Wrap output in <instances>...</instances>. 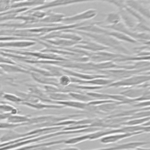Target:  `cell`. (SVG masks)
I'll return each instance as SVG.
<instances>
[{
  "mask_svg": "<svg viewBox=\"0 0 150 150\" xmlns=\"http://www.w3.org/2000/svg\"><path fill=\"white\" fill-rule=\"evenodd\" d=\"M47 96L50 100L53 101H62L72 100L69 93H62V92H56V93H47Z\"/></svg>",
  "mask_w": 150,
  "mask_h": 150,
  "instance_id": "obj_19",
  "label": "cell"
},
{
  "mask_svg": "<svg viewBox=\"0 0 150 150\" xmlns=\"http://www.w3.org/2000/svg\"><path fill=\"white\" fill-rule=\"evenodd\" d=\"M104 34L110 35V36L114 38L115 39H117V40H118L121 42L124 41V42H129V43H138L134 39H133V38H131L130 36H129L128 35H125L122 33L118 32V31L106 29Z\"/></svg>",
  "mask_w": 150,
  "mask_h": 150,
  "instance_id": "obj_16",
  "label": "cell"
},
{
  "mask_svg": "<svg viewBox=\"0 0 150 150\" xmlns=\"http://www.w3.org/2000/svg\"><path fill=\"white\" fill-rule=\"evenodd\" d=\"M73 47L86 50L90 52H96L101 50H106L109 48L103 46L92 40H83L79 43Z\"/></svg>",
  "mask_w": 150,
  "mask_h": 150,
  "instance_id": "obj_8",
  "label": "cell"
},
{
  "mask_svg": "<svg viewBox=\"0 0 150 150\" xmlns=\"http://www.w3.org/2000/svg\"><path fill=\"white\" fill-rule=\"evenodd\" d=\"M149 142H146L145 141H137V142H127L122 144L117 145L113 147L109 148H104L97 149L93 150H129L132 149H135L138 147H140L142 145L148 144Z\"/></svg>",
  "mask_w": 150,
  "mask_h": 150,
  "instance_id": "obj_12",
  "label": "cell"
},
{
  "mask_svg": "<svg viewBox=\"0 0 150 150\" xmlns=\"http://www.w3.org/2000/svg\"><path fill=\"white\" fill-rule=\"evenodd\" d=\"M21 105L29 107L30 108L36 109V110H43V109H49V108H63L64 107L62 105L56 104H50V103H45L42 102L38 103H28L26 101H22L20 104Z\"/></svg>",
  "mask_w": 150,
  "mask_h": 150,
  "instance_id": "obj_15",
  "label": "cell"
},
{
  "mask_svg": "<svg viewBox=\"0 0 150 150\" xmlns=\"http://www.w3.org/2000/svg\"><path fill=\"white\" fill-rule=\"evenodd\" d=\"M149 71V67L140 69H110L97 71L100 74L107 76L109 78L114 77L118 80L128 77L135 74L143 73ZM111 79V78H110Z\"/></svg>",
  "mask_w": 150,
  "mask_h": 150,
  "instance_id": "obj_3",
  "label": "cell"
},
{
  "mask_svg": "<svg viewBox=\"0 0 150 150\" xmlns=\"http://www.w3.org/2000/svg\"><path fill=\"white\" fill-rule=\"evenodd\" d=\"M12 0H5V1L6 2H9L10 1H11Z\"/></svg>",
  "mask_w": 150,
  "mask_h": 150,
  "instance_id": "obj_29",
  "label": "cell"
},
{
  "mask_svg": "<svg viewBox=\"0 0 150 150\" xmlns=\"http://www.w3.org/2000/svg\"><path fill=\"white\" fill-rule=\"evenodd\" d=\"M0 66L5 71L8 73H22L29 74L30 72L25 69L23 66L19 67L14 64H0Z\"/></svg>",
  "mask_w": 150,
  "mask_h": 150,
  "instance_id": "obj_18",
  "label": "cell"
},
{
  "mask_svg": "<svg viewBox=\"0 0 150 150\" xmlns=\"http://www.w3.org/2000/svg\"><path fill=\"white\" fill-rule=\"evenodd\" d=\"M66 15L62 13H57L49 11L46 16L39 21V23L45 24H57L62 22L63 19Z\"/></svg>",
  "mask_w": 150,
  "mask_h": 150,
  "instance_id": "obj_10",
  "label": "cell"
},
{
  "mask_svg": "<svg viewBox=\"0 0 150 150\" xmlns=\"http://www.w3.org/2000/svg\"><path fill=\"white\" fill-rule=\"evenodd\" d=\"M30 117L20 114H11L6 120L8 122L12 124H23L28 122ZM28 125V124H27Z\"/></svg>",
  "mask_w": 150,
  "mask_h": 150,
  "instance_id": "obj_21",
  "label": "cell"
},
{
  "mask_svg": "<svg viewBox=\"0 0 150 150\" xmlns=\"http://www.w3.org/2000/svg\"><path fill=\"white\" fill-rule=\"evenodd\" d=\"M142 133H144V132L142 131H138V132H120V133L111 134L101 138L100 142L105 144L115 143L118 141H120L121 139L129 138L131 137H133L137 135H139Z\"/></svg>",
  "mask_w": 150,
  "mask_h": 150,
  "instance_id": "obj_6",
  "label": "cell"
},
{
  "mask_svg": "<svg viewBox=\"0 0 150 150\" xmlns=\"http://www.w3.org/2000/svg\"><path fill=\"white\" fill-rule=\"evenodd\" d=\"M2 97L8 101L18 104H20L23 101V100L21 97H19L16 94H13L11 93H4L2 96Z\"/></svg>",
  "mask_w": 150,
  "mask_h": 150,
  "instance_id": "obj_24",
  "label": "cell"
},
{
  "mask_svg": "<svg viewBox=\"0 0 150 150\" xmlns=\"http://www.w3.org/2000/svg\"><path fill=\"white\" fill-rule=\"evenodd\" d=\"M125 5L138 12L148 20L149 19V6L143 4L140 0H127L125 1Z\"/></svg>",
  "mask_w": 150,
  "mask_h": 150,
  "instance_id": "obj_7",
  "label": "cell"
},
{
  "mask_svg": "<svg viewBox=\"0 0 150 150\" xmlns=\"http://www.w3.org/2000/svg\"><path fill=\"white\" fill-rule=\"evenodd\" d=\"M69 94L72 100L78 101L87 103L94 100L93 97L88 96L86 92H70Z\"/></svg>",
  "mask_w": 150,
  "mask_h": 150,
  "instance_id": "obj_20",
  "label": "cell"
},
{
  "mask_svg": "<svg viewBox=\"0 0 150 150\" xmlns=\"http://www.w3.org/2000/svg\"><path fill=\"white\" fill-rule=\"evenodd\" d=\"M150 118L149 117H141V118H132L122 124L123 126H137L141 125L145 123L146 122L149 121Z\"/></svg>",
  "mask_w": 150,
  "mask_h": 150,
  "instance_id": "obj_22",
  "label": "cell"
},
{
  "mask_svg": "<svg viewBox=\"0 0 150 150\" xmlns=\"http://www.w3.org/2000/svg\"><path fill=\"white\" fill-rule=\"evenodd\" d=\"M57 150H81L76 147H74V146H70V147H67V148H60Z\"/></svg>",
  "mask_w": 150,
  "mask_h": 150,
  "instance_id": "obj_27",
  "label": "cell"
},
{
  "mask_svg": "<svg viewBox=\"0 0 150 150\" xmlns=\"http://www.w3.org/2000/svg\"><path fill=\"white\" fill-rule=\"evenodd\" d=\"M18 110L13 106L7 104L6 102L0 103V114L2 113H10L11 114H18Z\"/></svg>",
  "mask_w": 150,
  "mask_h": 150,
  "instance_id": "obj_23",
  "label": "cell"
},
{
  "mask_svg": "<svg viewBox=\"0 0 150 150\" xmlns=\"http://www.w3.org/2000/svg\"><path fill=\"white\" fill-rule=\"evenodd\" d=\"M4 93V92L0 88V97H2Z\"/></svg>",
  "mask_w": 150,
  "mask_h": 150,
  "instance_id": "obj_28",
  "label": "cell"
},
{
  "mask_svg": "<svg viewBox=\"0 0 150 150\" xmlns=\"http://www.w3.org/2000/svg\"><path fill=\"white\" fill-rule=\"evenodd\" d=\"M93 1H102V2H108V0H50L45 2L43 5L32 8L28 10L27 11H33L36 10H45L49 8L60 7L64 6H68L70 5H73L74 4L93 2Z\"/></svg>",
  "mask_w": 150,
  "mask_h": 150,
  "instance_id": "obj_4",
  "label": "cell"
},
{
  "mask_svg": "<svg viewBox=\"0 0 150 150\" xmlns=\"http://www.w3.org/2000/svg\"><path fill=\"white\" fill-rule=\"evenodd\" d=\"M148 72V71H146ZM146 72L135 74L128 77H125L122 79L117 80L116 81H114L110 84H108L105 86L107 88H119V87H124V88H129L137 86L139 84H141L145 82L149 81L150 76L149 72L145 73Z\"/></svg>",
  "mask_w": 150,
  "mask_h": 150,
  "instance_id": "obj_2",
  "label": "cell"
},
{
  "mask_svg": "<svg viewBox=\"0 0 150 150\" xmlns=\"http://www.w3.org/2000/svg\"><path fill=\"white\" fill-rule=\"evenodd\" d=\"M147 1H149V0H147Z\"/></svg>",
  "mask_w": 150,
  "mask_h": 150,
  "instance_id": "obj_31",
  "label": "cell"
},
{
  "mask_svg": "<svg viewBox=\"0 0 150 150\" xmlns=\"http://www.w3.org/2000/svg\"><path fill=\"white\" fill-rule=\"evenodd\" d=\"M29 74L31 76L32 79L38 83L43 85H51L58 87H61L58 84L57 77L45 76L33 71H30Z\"/></svg>",
  "mask_w": 150,
  "mask_h": 150,
  "instance_id": "obj_9",
  "label": "cell"
},
{
  "mask_svg": "<svg viewBox=\"0 0 150 150\" xmlns=\"http://www.w3.org/2000/svg\"><path fill=\"white\" fill-rule=\"evenodd\" d=\"M97 13L98 12L96 9L90 8L71 16H66L63 19L62 22H68L69 23L82 22L95 18Z\"/></svg>",
  "mask_w": 150,
  "mask_h": 150,
  "instance_id": "obj_5",
  "label": "cell"
},
{
  "mask_svg": "<svg viewBox=\"0 0 150 150\" xmlns=\"http://www.w3.org/2000/svg\"><path fill=\"white\" fill-rule=\"evenodd\" d=\"M149 88V87L142 88V87H139L137 86L129 87V88H127L124 91L120 92L119 94L125 96L127 98H131V99H135L142 96L143 94Z\"/></svg>",
  "mask_w": 150,
  "mask_h": 150,
  "instance_id": "obj_11",
  "label": "cell"
},
{
  "mask_svg": "<svg viewBox=\"0 0 150 150\" xmlns=\"http://www.w3.org/2000/svg\"><path fill=\"white\" fill-rule=\"evenodd\" d=\"M70 31L75 32L81 36L84 35L103 46H104L109 49L112 48L121 54L125 55H132L131 52L126 48L123 45L122 42L115 39L114 38L104 33H94L74 29H69Z\"/></svg>",
  "mask_w": 150,
  "mask_h": 150,
  "instance_id": "obj_1",
  "label": "cell"
},
{
  "mask_svg": "<svg viewBox=\"0 0 150 150\" xmlns=\"http://www.w3.org/2000/svg\"><path fill=\"white\" fill-rule=\"evenodd\" d=\"M5 101H0V103H5Z\"/></svg>",
  "mask_w": 150,
  "mask_h": 150,
  "instance_id": "obj_30",
  "label": "cell"
},
{
  "mask_svg": "<svg viewBox=\"0 0 150 150\" xmlns=\"http://www.w3.org/2000/svg\"><path fill=\"white\" fill-rule=\"evenodd\" d=\"M118 13L121 16V21L129 29L132 30L137 23V21L129 13L125 8L118 9Z\"/></svg>",
  "mask_w": 150,
  "mask_h": 150,
  "instance_id": "obj_14",
  "label": "cell"
},
{
  "mask_svg": "<svg viewBox=\"0 0 150 150\" xmlns=\"http://www.w3.org/2000/svg\"><path fill=\"white\" fill-rule=\"evenodd\" d=\"M121 21V16L118 12L114 11L108 13L105 19L103 21H99V23L100 25L103 23H105L106 25H112L120 22Z\"/></svg>",
  "mask_w": 150,
  "mask_h": 150,
  "instance_id": "obj_17",
  "label": "cell"
},
{
  "mask_svg": "<svg viewBox=\"0 0 150 150\" xmlns=\"http://www.w3.org/2000/svg\"><path fill=\"white\" fill-rule=\"evenodd\" d=\"M58 84L61 87H65L71 84L70 76L67 74H62L57 77Z\"/></svg>",
  "mask_w": 150,
  "mask_h": 150,
  "instance_id": "obj_26",
  "label": "cell"
},
{
  "mask_svg": "<svg viewBox=\"0 0 150 150\" xmlns=\"http://www.w3.org/2000/svg\"><path fill=\"white\" fill-rule=\"evenodd\" d=\"M42 40L53 46L57 47H71L80 43V42H76L71 40L59 39V38L44 39Z\"/></svg>",
  "mask_w": 150,
  "mask_h": 150,
  "instance_id": "obj_13",
  "label": "cell"
},
{
  "mask_svg": "<svg viewBox=\"0 0 150 150\" xmlns=\"http://www.w3.org/2000/svg\"><path fill=\"white\" fill-rule=\"evenodd\" d=\"M134 32H149L150 31L149 25L146 24L142 22H137V24L132 30Z\"/></svg>",
  "mask_w": 150,
  "mask_h": 150,
  "instance_id": "obj_25",
  "label": "cell"
}]
</instances>
